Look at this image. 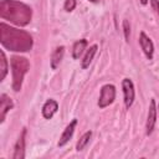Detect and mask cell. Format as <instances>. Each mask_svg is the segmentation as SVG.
Returning <instances> with one entry per match:
<instances>
[{
	"instance_id": "1",
	"label": "cell",
	"mask_w": 159,
	"mask_h": 159,
	"mask_svg": "<svg viewBox=\"0 0 159 159\" xmlns=\"http://www.w3.org/2000/svg\"><path fill=\"white\" fill-rule=\"evenodd\" d=\"M0 42L5 48L15 52H26L32 47V37L29 32L11 27L5 22L0 24Z\"/></svg>"
},
{
	"instance_id": "2",
	"label": "cell",
	"mask_w": 159,
	"mask_h": 159,
	"mask_svg": "<svg viewBox=\"0 0 159 159\" xmlns=\"http://www.w3.org/2000/svg\"><path fill=\"white\" fill-rule=\"evenodd\" d=\"M0 16L2 20H9L17 26H26L31 21L32 11L30 6L15 0H1Z\"/></svg>"
},
{
	"instance_id": "3",
	"label": "cell",
	"mask_w": 159,
	"mask_h": 159,
	"mask_svg": "<svg viewBox=\"0 0 159 159\" xmlns=\"http://www.w3.org/2000/svg\"><path fill=\"white\" fill-rule=\"evenodd\" d=\"M11 63V72H12V89L19 92L21 89L24 76L27 73L30 68V62L27 58L21 56H12L10 60Z\"/></svg>"
},
{
	"instance_id": "4",
	"label": "cell",
	"mask_w": 159,
	"mask_h": 159,
	"mask_svg": "<svg viewBox=\"0 0 159 159\" xmlns=\"http://www.w3.org/2000/svg\"><path fill=\"white\" fill-rule=\"evenodd\" d=\"M116 98V87L113 84H104L101 89V96L98 99V107L106 108L107 106L112 104Z\"/></svg>"
},
{
	"instance_id": "5",
	"label": "cell",
	"mask_w": 159,
	"mask_h": 159,
	"mask_svg": "<svg viewBox=\"0 0 159 159\" xmlns=\"http://www.w3.org/2000/svg\"><path fill=\"white\" fill-rule=\"evenodd\" d=\"M122 88L124 93V104L127 108H129L133 104L134 101V86L133 82L129 78H124L122 82Z\"/></svg>"
},
{
	"instance_id": "6",
	"label": "cell",
	"mask_w": 159,
	"mask_h": 159,
	"mask_svg": "<svg viewBox=\"0 0 159 159\" xmlns=\"http://www.w3.org/2000/svg\"><path fill=\"white\" fill-rule=\"evenodd\" d=\"M155 122H157V104H155V101L152 99L150 104H149L148 118H147V124H145V133H147V135L152 134V132L154 129V125H155Z\"/></svg>"
},
{
	"instance_id": "7",
	"label": "cell",
	"mask_w": 159,
	"mask_h": 159,
	"mask_svg": "<svg viewBox=\"0 0 159 159\" xmlns=\"http://www.w3.org/2000/svg\"><path fill=\"white\" fill-rule=\"evenodd\" d=\"M139 43H140V47H142L144 55L147 56V58L152 60L153 58V53H154V45H153V41L143 31L139 35Z\"/></svg>"
},
{
	"instance_id": "8",
	"label": "cell",
	"mask_w": 159,
	"mask_h": 159,
	"mask_svg": "<svg viewBox=\"0 0 159 159\" xmlns=\"http://www.w3.org/2000/svg\"><path fill=\"white\" fill-rule=\"evenodd\" d=\"M25 137H26V128L22 129V132H21V134H20V137H19L16 144H15V152H14V155H12L14 159H24V157H25V143H26Z\"/></svg>"
},
{
	"instance_id": "9",
	"label": "cell",
	"mask_w": 159,
	"mask_h": 159,
	"mask_svg": "<svg viewBox=\"0 0 159 159\" xmlns=\"http://www.w3.org/2000/svg\"><path fill=\"white\" fill-rule=\"evenodd\" d=\"M12 107H14V103H12L11 98H10L7 94L2 93V94L0 96V122H1V123L5 120L6 113H7Z\"/></svg>"
},
{
	"instance_id": "10",
	"label": "cell",
	"mask_w": 159,
	"mask_h": 159,
	"mask_svg": "<svg viewBox=\"0 0 159 159\" xmlns=\"http://www.w3.org/2000/svg\"><path fill=\"white\" fill-rule=\"evenodd\" d=\"M57 109H58V104H57V102H56L55 99H48V101H46V103H45L43 107H42V116H43V118L51 119L52 116L57 112Z\"/></svg>"
},
{
	"instance_id": "11",
	"label": "cell",
	"mask_w": 159,
	"mask_h": 159,
	"mask_svg": "<svg viewBox=\"0 0 159 159\" xmlns=\"http://www.w3.org/2000/svg\"><path fill=\"white\" fill-rule=\"evenodd\" d=\"M76 124H77V119H73V120L66 127V129L63 130V133H62V135H61V138H60V140H58V143H57L58 147H63V145L71 139V137L73 135Z\"/></svg>"
},
{
	"instance_id": "12",
	"label": "cell",
	"mask_w": 159,
	"mask_h": 159,
	"mask_svg": "<svg viewBox=\"0 0 159 159\" xmlns=\"http://www.w3.org/2000/svg\"><path fill=\"white\" fill-rule=\"evenodd\" d=\"M63 53H65V47L63 46H58V47L55 48V51L51 55V68L52 70L57 68V66L60 65V62L63 57Z\"/></svg>"
},
{
	"instance_id": "13",
	"label": "cell",
	"mask_w": 159,
	"mask_h": 159,
	"mask_svg": "<svg viewBox=\"0 0 159 159\" xmlns=\"http://www.w3.org/2000/svg\"><path fill=\"white\" fill-rule=\"evenodd\" d=\"M87 45H88V42H87V40H84V39L76 41L75 45H73V50H72V57H73L75 60L80 58V56L82 55V52L84 51V48L87 47Z\"/></svg>"
},
{
	"instance_id": "14",
	"label": "cell",
	"mask_w": 159,
	"mask_h": 159,
	"mask_svg": "<svg viewBox=\"0 0 159 159\" xmlns=\"http://www.w3.org/2000/svg\"><path fill=\"white\" fill-rule=\"evenodd\" d=\"M97 45H93V46H91L89 47V50L86 52V55H84V57H83V60H82V68H87L88 66H89V63L92 62V60H93V56L96 55V52H97Z\"/></svg>"
},
{
	"instance_id": "15",
	"label": "cell",
	"mask_w": 159,
	"mask_h": 159,
	"mask_svg": "<svg viewBox=\"0 0 159 159\" xmlns=\"http://www.w3.org/2000/svg\"><path fill=\"white\" fill-rule=\"evenodd\" d=\"M0 81H4L6 73H7V60L4 51H0Z\"/></svg>"
},
{
	"instance_id": "16",
	"label": "cell",
	"mask_w": 159,
	"mask_h": 159,
	"mask_svg": "<svg viewBox=\"0 0 159 159\" xmlns=\"http://www.w3.org/2000/svg\"><path fill=\"white\" fill-rule=\"evenodd\" d=\"M91 137H92V132H91V130L86 132V133L80 138V140L77 142V144H76V149H77L78 152H80V150H82V149L88 144V142H89Z\"/></svg>"
},
{
	"instance_id": "17",
	"label": "cell",
	"mask_w": 159,
	"mask_h": 159,
	"mask_svg": "<svg viewBox=\"0 0 159 159\" xmlns=\"http://www.w3.org/2000/svg\"><path fill=\"white\" fill-rule=\"evenodd\" d=\"M123 31H124L125 41L128 42V41H129V35H130V26H129L128 20H123Z\"/></svg>"
},
{
	"instance_id": "18",
	"label": "cell",
	"mask_w": 159,
	"mask_h": 159,
	"mask_svg": "<svg viewBox=\"0 0 159 159\" xmlns=\"http://www.w3.org/2000/svg\"><path fill=\"white\" fill-rule=\"evenodd\" d=\"M76 7V0H65V10L66 11H72Z\"/></svg>"
},
{
	"instance_id": "19",
	"label": "cell",
	"mask_w": 159,
	"mask_h": 159,
	"mask_svg": "<svg viewBox=\"0 0 159 159\" xmlns=\"http://www.w3.org/2000/svg\"><path fill=\"white\" fill-rule=\"evenodd\" d=\"M150 4H152V7L154 10V12L157 14L158 19H159V0H149Z\"/></svg>"
},
{
	"instance_id": "20",
	"label": "cell",
	"mask_w": 159,
	"mask_h": 159,
	"mask_svg": "<svg viewBox=\"0 0 159 159\" xmlns=\"http://www.w3.org/2000/svg\"><path fill=\"white\" fill-rule=\"evenodd\" d=\"M139 1H140L142 5H147L148 4V0H139Z\"/></svg>"
},
{
	"instance_id": "21",
	"label": "cell",
	"mask_w": 159,
	"mask_h": 159,
	"mask_svg": "<svg viewBox=\"0 0 159 159\" xmlns=\"http://www.w3.org/2000/svg\"><path fill=\"white\" fill-rule=\"evenodd\" d=\"M89 1H91V2H98L99 0H89Z\"/></svg>"
},
{
	"instance_id": "22",
	"label": "cell",
	"mask_w": 159,
	"mask_h": 159,
	"mask_svg": "<svg viewBox=\"0 0 159 159\" xmlns=\"http://www.w3.org/2000/svg\"><path fill=\"white\" fill-rule=\"evenodd\" d=\"M158 108H159V107H158Z\"/></svg>"
}]
</instances>
